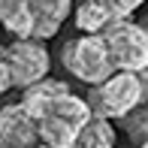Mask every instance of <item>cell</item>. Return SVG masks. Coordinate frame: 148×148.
<instances>
[{"label":"cell","mask_w":148,"mask_h":148,"mask_svg":"<svg viewBox=\"0 0 148 148\" xmlns=\"http://www.w3.org/2000/svg\"><path fill=\"white\" fill-rule=\"evenodd\" d=\"M73 21H76L79 30H85V36H88V33H103V30L112 24L109 18H106L100 9H94L91 3H79V6H76V15H73Z\"/></svg>","instance_id":"10"},{"label":"cell","mask_w":148,"mask_h":148,"mask_svg":"<svg viewBox=\"0 0 148 148\" xmlns=\"http://www.w3.org/2000/svg\"><path fill=\"white\" fill-rule=\"evenodd\" d=\"M66 15L70 0H0V24L18 39H51Z\"/></svg>","instance_id":"2"},{"label":"cell","mask_w":148,"mask_h":148,"mask_svg":"<svg viewBox=\"0 0 148 148\" xmlns=\"http://www.w3.org/2000/svg\"><path fill=\"white\" fill-rule=\"evenodd\" d=\"M118 124H121V130L127 133V139H133V142L142 145L148 139V106H139V109H133L130 115L118 118Z\"/></svg>","instance_id":"11"},{"label":"cell","mask_w":148,"mask_h":148,"mask_svg":"<svg viewBox=\"0 0 148 148\" xmlns=\"http://www.w3.org/2000/svg\"><path fill=\"white\" fill-rule=\"evenodd\" d=\"M0 60L9 70L12 88H30V85L42 82L45 73H49V64H51L49 49L42 42H33V39H15V42L3 45Z\"/></svg>","instance_id":"6"},{"label":"cell","mask_w":148,"mask_h":148,"mask_svg":"<svg viewBox=\"0 0 148 148\" xmlns=\"http://www.w3.org/2000/svg\"><path fill=\"white\" fill-rule=\"evenodd\" d=\"M139 148H148V139H145V142H142V145H139Z\"/></svg>","instance_id":"14"},{"label":"cell","mask_w":148,"mask_h":148,"mask_svg":"<svg viewBox=\"0 0 148 148\" xmlns=\"http://www.w3.org/2000/svg\"><path fill=\"white\" fill-rule=\"evenodd\" d=\"M115 142H118V133L112 127V121H103V118L91 115V121L79 130L73 148H115Z\"/></svg>","instance_id":"8"},{"label":"cell","mask_w":148,"mask_h":148,"mask_svg":"<svg viewBox=\"0 0 148 148\" xmlns=\"http://www.w3.org/2000/svg\"><path fill=\"white\" fill-rule=\"evenodd\" d=\"M148 100V73H115L103 85H94L85 97L91 115L118 121Z\"/></svg>","instance_id":"3"},{"label":"cell","mask_w":148,"mask_h":148,"mask_svg":"<svg viewBox=\"0 0 148 148\" xmlns=\"http://www.w3.org/2000/svg\"><path fill=\"white\" fill-rule=\"evenodd\" d=\"M21 109L30 115L36 127L39 145L49 148H73L79 130L91 121V109L85 97L70 91L66 82L42 79L21 91Z\"/></svg>","instance_id":"1"},{"label":"cell","mask_w":148,"mask_h":148,"mask_svg":"<svg viewBox=\"0 0 148 148\" xmlns=\"http://www.w3.org/2000/svg\"><path fill=\"white\" fill-rule=\"evenodd\" d=\"M82 3H91L94 9H100L109 21H127V18L142 6V0H82Z\"/></svg>","instance_id":"9"},{"label":"cell","mask_w":148,"mask_h":148,"mask_svg":"<svg viewBox=\"0 0 148 148\" xmlns=\"http://www.w3.org/2000/svg\"><path fill=\"white\" fill-rule=\"evenodd\" d=\"M36 127L21 103H9L0 109V148H36Z\"/></svg>","instance_id":"7"},{"label":"cell","mask_w":148,"mask_h":148,"mask_svg":"<svg viewBox=\"0 0 148 148\" xmlns=\"http://www.w3.org/2000/svg\"><path fill=\"white\" fill-rule=\"evenodd\" d=\"M36 148H49V145H36Z\"/></svg>","instance_id":"15"},{"label":"cell","mask_w":148,"mask_h":148,"mask_svg":"<svg viewBox=\"0 0 148 148\" xmlns=\"http://www.w3.org/2000/svg\"><path fill=\"white\" fill-rule=\"evenodd\" d=\"M12 88V82H9V70H6V64L0 60V94H6Z\"/></svg>","instance_id":"12"},{"label":"cell","mask_w":148,"mask_h":148,"mask_svg":"<svg viewBox=\"0 0 148 148\" xmlns=\"http://www.w3.org/2000/svg\"><path fill=\"white\" fill-rule=\"evenodd\" d=\"M64 66L79 82H88L91 88L94 85H103L109 76H115L109 51H106V42H103L100 33H88V36L70 39L64 45Z\"/></svg>","instance_id":"5"},{"label":"cell","mask_w":148,"mask_h":148,"mask_svg":"<svg viewBox=\"0 0 148 148\" xmlns=\"http://www.w3.org/2000/svg\"><path fill=\"white\" fill-rule=\"evenodd\" d=\"M100 36L115 73H148V30L139 21H112Z\"/></svg>","instance_id":"4"},{"label":"cell","mask_w":148,"mask_h":148,"mask_svg":"<svg viewBox=\"0 0 148 148\" xmlns=\"http://www.w3.org/2000/svg\"><path fill=\"white\" fill-rule=\"evenodd\" d=\"M139 24H142V27H145V30H148V15H145V18H142V21H139Z\"/></svg>","instance_id":"13"}]
</instances>
